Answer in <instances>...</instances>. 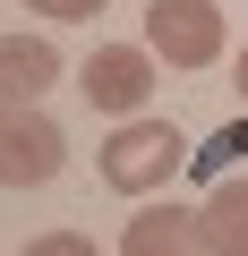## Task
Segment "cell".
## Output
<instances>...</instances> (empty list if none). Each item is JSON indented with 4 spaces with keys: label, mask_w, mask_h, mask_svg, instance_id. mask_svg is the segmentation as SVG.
<instances>
[{
    "label": "cell",
    "mask_w": 248,
    "mask_h": 256,
    "mask_svg": "<svg viewBox=\"0 0 248 256\" xmlns=\"http://www.w3.org/2000/svg\"><path fill=\"white\" fill-rule=\"evenodd\" d=\"M180 162H188V137H180L171 120H146V111H137V120H120L111 137H103V162H94V171H103L111 196H137V205H146V196L171 188Z\"/></svg>",
    "instance_id": "obj_1"
},
{
    "label": "cell",
    "mask_w": 248,
    "mask_h": 256,
    "mask_svg": "<svg viewBox=\"0 0 248 256\" xmlns=\"http://www.w3.org/2000/svg\"><path fill=\"white\" fill-rule=\"evenodd\" d=\"M69 162V137L43 102H0V188H43Z\"/></svg>",
    "instance_id": "obj_2"
},
{
    "label": "cell",
    "mask_w": 248,
    "mask_h": 256,
    "mask_svg": "<svg viewBox=\"0 0 248 256\" xmlns=\"http://www.w3.org/2000/svg\"><path fill=\"white\" fill-rule=\"evenodd\" d=\"M146 52L163 68H214L222 60V9L214 0H154L146 9Z\"/></svg>",
    "instance_id": "obj_3"
},
{
    "label": "cell",
    "mask_w": 248,
    "mask_h": 256,
    "mask_svg": "<svg viewBox=\"0 0 248 256\" xmlns=\"http://www.w3.org/2000/svg\"><path fill=\"white\" fill-rule=\"evenodd\" d=\"M77 86H86V102H94V111L137 120V111H146V94H154V52H146V43H94V52H86V68H77Z\"/></svg>",
    "instance_id": "obj_4"
},
{
    "label": "cell",
    "mask_w": 248,
    "mask_h": 256,
    "mask_svg": "<svg viewBox=\"0 0 248 256\" xmlns=\"http://www.w3.org/2000/svg\"><path fill=\"white\" fill-rule=\"evenodd\" d=\"M120 256H205V230H197V205H171V196H146V214H129V230H120Z\"/></svg>",
    "instance_id": "obj_5"
},
{
    "label": "cell",
    "mask_w": 248,
    "mask_h": 256,
    "mask_svg": "<svg viewBox=\"0 0 248 256\" xmlns=\"http://www.w3.org/2000/svg\"><path fill=\"white\" fill-rule=\"evenodd\" d=\"M60 77V52L43 34H0V102H43Z\"/></svg>",
    "instance_id": "obj_6"
},
{
    "label": "cell",
    "mask_w": 248,
    "mask_h": 256,
    "mask_svg": "<svg viewBox=\"0 0 248 256\" xmlns=\"http://www.w3.org/2000/svg\"><path fill=\"white\" fill-rule=\"evenodd\" d=\"M197 230H205V256H248V180H214L197 205Z\"/></svg>",
    "instance_id": "obj_7"
},
{
    "label": "cell",
    "mask_w": 248,
    "mask_h": 256,
    "mask_svg": "<svg viewBox=\"0 0 248 256\" xmlns=\"http://www.w3.org/2000/svg\"><path fill=\"white\" fill-rule=\"evenodd\" d=\"M18 256H103V248H94L86 230H43V239H26Z\"/></svg>",
    "instance_id": "obj_8"
},
{
    "label": "cell",
    "mask_w": 248,
    "mask_h": 256,
    "mask_svg": "<svg viewBox=\"0 0 248 256\" xmlns=\"http://www.w3.org/2000/svg\"><path fill=\"white\" fill-rule=\"evenodd\" d=\"M35 18H60V26H77V18H103V0H26Z\"/></svg>",
    "instance_id": "obj_9"
},
{
    "label": "cell",
    "mask_w": 248,
    "mask_h": 256,
    "mask_svg": "<svg viewBox=\"0 0 248 256\" xmlns=\"http://www.w3.org/2000/svg\"><path fill=\"white\" fill-rule=\"evenodd\" d=\"M231 94L248 102V43H239V60H231Z\"/></svg>",
    "instance_id": "obj_10"
}]
</instances>
